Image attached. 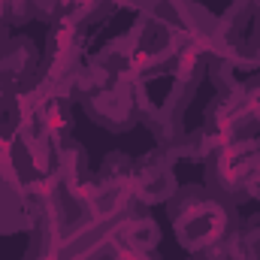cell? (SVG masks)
<instances>
[{"mask_svg": "<svg viewBox=\"0 0 260 260\" xmlns=\"http://www.w3.org/2000/svg\"><path fill=\"white\" fill-rule=\"evenodd\" d=\"M167 212H170L179 245L191 254L203 251L206 245H212L215 239H221L239 227L236 203L212 194L206 185L179 188L167 200Z\"/></svg>", "mask_w": 260, "mask_h": 260, "instance_id": "1", "label": "cell"}, {"mask_svg": "<svg viewBox=\"0 0 260 260\" xmlns=\"http://www.w3.org/2000/svg\"><path fill=\"white\" fill-rule=\"evenodd\" d=\"M73 100H82L88 118L112 133L130 130L133 124L142 121L139 82L136 79H112L103 70H97L91 61L82 67V73L76 79Z\"/></svg>", "mask_w": 260, "mask_h": 260, "instance_id": "2", "label": "cell"}, {"mask_svg": "<svg viewBox=\"0 0 260 260\" xmlns=\"http://www.w3.org/2000/svg\"><path fill=\"white\" fill-rule=\"evenodd\" d=\"M212 49L233 64V70L260 67V0H233V6L218 18Z\"/></svg>", "mask_w": 260, "mask_h": 260, "instance_id": "3", "label": "cell"}, {"mask_svg": "<svg viewBox=\"0 0 260 260\" xmlns=\"http://www.w3.org/2000/svg\"><path fill=\"white\" fill-rule=\"evenodd\" d=\"M124 40H127L130 64H133L136 79L164 73L179 55V49L188 43V37H182L176 27H170L167 21H160L151 12H139L133 30L124 34Z\"/></svg>", "mask_w": 260, "mask_h": 260, "instance_id": "4", "label": "cell"}, {"mask_svg": "<svg viewBox=\"0 0 260 260\" xmlns=\"http://www.w3.org/2000/svg\"><path fill=\"white\" fill-rule=\"evenodd\" d=\"M82 46H85L82 27H76V24H52L49 46H46L43 61H40V76H37L34 88L73 100L76 79H79V73L85 67L82 64Z\"/></svg>", "mask_w": 260, "mask_h": 260, "instance_id": "5", "label": "cell"}, {"mask_svg": "<svg viewBox=\"0 0 260 260\" xmlns=\"http://www.w3.org/2000/svg\"><path fill=\"white\" fill-rule=\"evenodd\" d=\"M203 136L212 148L251 142L254 136H260V124L254 121L248 100H245V85L233 82L212 100L203 118Z\"/></svg>", "mask_w": 260, "mask_h": 260, "instance_id": "6", "label": "cell"}, {"mask_svg": "<svg viewBox=\"0 0 260 260\" xmlns=\"http://www.w3.org/2000/svg\"><path fill=\"white\" fill-rule=\"evenodd\" d=\"M30 254L46 260H112L109 227L91 221L61 239H30Z\"/></svg>", "mask_w": 260, "mask_h": 260, "instance_id": "7", "label": "cell"}, {"mask_svg": "<svg viewBox=\"0 0 260 260\" xmlns=\"http://www.w3.org/2000/svg\"><path fill=\"white\" fill-rule=\"evenodd\" d=\"M130 188H133V197H136L142 206L167 203L170 197L179 191L173 160H170L160 148H157V151H148L145 157H136V160H133Z\"/></svg>", "mask_w": 260, "mask_h": 260, "instance_id": "8", "label": "cell"}, {"mask_svg": "<svg viewBox=\"0 0 260 260\" xmlns=\"http://www.w3.org/2000/svg\"><path fill=\"white\" fill-rule=\"evenodd\" d=\"M40 52L27 37H12L9 46L0 52V91L21 94L37 85L40 76Z\"/></svg>", "mask_w": 260, "mask_h": 260, "instance_id": "9", "label": "cell"}, {"mask_svg": "<svg viewBox=\"0 0 260 260\" xmlns=\"http://www.w3.org/2000/svg\"><path fill=\"white\" fill-rule=\"evenodd\" d=\"M109 242H112V254L115 251H142L151 254L160 242V230L154 224V218L145 215V209L133 212L127 218L115 221L109 227Z\"/></svg>", "mask_w": 260, "mask_h": 260, "instance_id": "10", "label": "cell"}, {"mask_svg": "<svg viewBox=\"0 0 260 260\" xmlns=\"http://www.w3.org/2000/svg\"><path fill=\"white\" fill-rule=\"evenodd\" d=\"M34 106H37V124H40V130H43L52 142H61V139L70 136V127H73L70 97L46 94V91L34 88Z\"/></svg>", "mask_w": 260, "mask_h": 260, "instance_id": "11", "label": "cell"}, {"mask_svg": "<svg viewBox=\"0 0 260 260\" xmlns=\"http://www.w3.org/2000/svg\"><path fill=\"white\" fill-rule=\"evenodd\" d=\"M18 230H30L27 194L0 179V236L18 233Z\"/></svg>", "mask_w": 260, "mask_h": 260, "instance_id": "12", "label": "cell"}, {"mask_svg": "<svg viewBox=\"0 0 260 260\" xmlns=\"http://www.w3.org/2000/svg\"><path fill=\"white\" fill-rule=\"evenodd\" d=\"M130 176H133V157H127L124 151H112V154H106V160L100 167L97 185L100 188H130Z\"/></svg>", "mask_w": 260, "mask_h": 260, "instance_id": "13", "label": "cell"}, {"mask_svg": "<svg viewBox=\"0 0 260 260\" xmlns=\"http://www.w3.org/2000/svg\"><path fill=\"white\" fill-rule=\"evenodd\" d=\"M197 260H245V245H242V233L239 227L221 239H215L212 245H206L203 251L194 254Z\"/></svg>", "mask_w": 260, "mask_h": 260, "instance_id": "14", "label": "cell"}, {"mask_svg": "<svg viewBox=\"0 0 260 260\" xmlns=\"http://www.w3.org/2000/svg\"><path fill=\"white\" fill-rule=\"evenodd\" d=\"M30 18H37L34 15V0H0V21L3 24L18 27Z\"/></svg>", "mask_w": 260, "mask_h": 260, "instance_id": "15", "label": "cell"}, {"mask_svg": "<svg viewBox=\"0 0 260 260\" xmlns=\"http://www.w3.org/2000/svg\"><path fill=\"white\" fill-rule=\"evenodd\" d=\"M112 260H160L154 254H142V251H115Z\"/></svg>", "mask_w": 260, "mask_h": 260, "instance_id": "16", "label": "cell"}, {"mask_svg": "<svg viewBox=\"0 0 260 260\" xmlns=\"http://www.w3.org/2000/svg\"><path fill=\"white\" fill-rule=\"evenodd\" d=\"M109 3H112V9H124V6H130V9H136V12L145 6V0H109Z\"/></svg>", "mask_w": 260, "mask_h": 260, "instance_id": "17", "label": "cell"}, {"mask_svg": "<svg viewBox=\"0 0 260 260\" xmlns=\"http://www.w3.org/2000/svg\"><path fill=\"white\" fill-rule=\"evenodd\" d=\"M251 200H260V170H257V179H254V188H251Z\"/></svg>", "mask_w": 260, "mask_h": 260, "instance_id": "18", "label": "cell"}]
</instances>
